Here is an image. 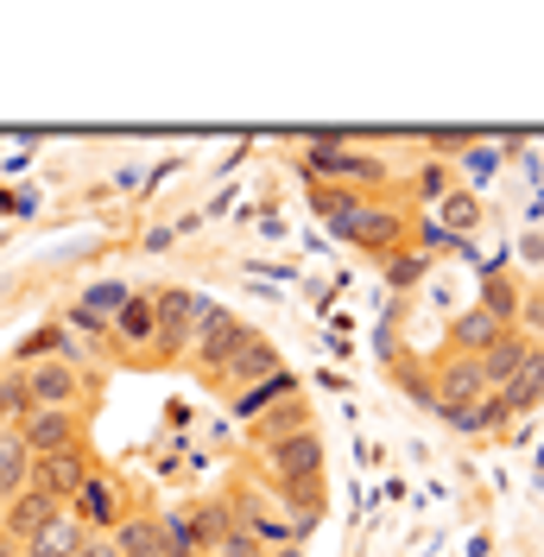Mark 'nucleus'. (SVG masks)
Returning <instances> with one entry per match:
<instances>
[{
  "label": "nucleus",
  "mask_w": 544,
  "mask_h": 557,
  "mask_svg": "<svg viewBox=\"0 0 544 557\" xmlns=\"http://www.w3.org/2000/svg\"><path fill=\"white\" fill-rule=\"evenodd\" d=\"M298 165H305L310 184H348V190H368V197L386 190V159L348 134H310Z\"/></svg>",
  "instance_id": "nucleus-1"
},
{
  "label": "nucleus",
  "mask_w": 544,
  "mask_h": 557,
  "mask_svg": "<svg viewBox=\"0 0 544 557\" xmlns=\"http://www.w3.org/2000/svg\"><path fill=\"white\" fill-rule=\"evenodd\" d=\"M336 235L355 242L361 253H374V260H393V253H406V242H411V215L399 209L393 190H380V197H368L348 222H336Z\"/></svg>",
  "instance_id": "nucleus-2"
},
{
  "label": "nucleus",
  "mask_w": 544,
  "mask_h": 557,
  "mask_svg": "<svg viewBox=\"0 0 544 557\" xmlns=\"http://www.w3.org/2000/svg\"><path fill=\"white\" fill-rule=\"evenodd\" d=\"M222 494H228V513H235V532H240V539H254L260 552L298 545V539H292V520L272 507V494H267V482H260V475H240V482L222 487Z\"/></svg>",
  "instance_id": "nucleus-3"
},
{
  "label": "nucleus",
  "mask_w": 544,
  "mask_h": 557,
  "mask_svg": "<svg viewBox=\"0 0 544 557\" xmlns=\"http://www.w3.org/2000/svg\"><path fill=\"white\" fill-rule=\"evenodd\" d=\"M127 298H134L127 278H89V285L76 292V305H70L58 323H64L70 336H83V343H108V330H114V317H121Z\"/></svg>",
  "instance_id": "nucleus-4"
},
{
  "label": "nucleus",
  "mask_w": 544,
  "mask_h": 557,
  "mask_svg": "<svg viewBox=\"0 0 544 557\" xmlns=\"http://www.w3.org/2000/svg\"><path fill=\"white\" fill-rule=\"evenodd\" d=\"M13 437H20L33 456L89 450V412H51V406H33V412L13 424Z\"/></svg>",
  "instance_id": "nucleus-5"
},
{
  "label": "nucleus",
  "mask_w": 544,
  "mask_h": 557,
  "mask_svg": "<svg viewBox=\"0 0 544 557\" xmlns=\"http://www.w3.org/2000/svg\"><path fill=\"white\" fill-rule=\"evenodd\" d=\"M64 513L83 525V532H114V525L134 513V500H127L121 475H108V469H89V475H83V487H76V500H70Z\"/></svg>",
  "instance_id": "nucleus-6"
},
{
  "label": "nucleus",
  "mask_w": 544,
  "mask_h": 557,
  "mask_svg": "<svg viewBox=\"0 0 544 557\" xmlns=\"http://www.w3.org/2000/svg\"><path fill=\"white\" fill-rule=\"evenodd\" d=\"M247 336H254V330H247V323H240L235 311H228V305H209L203 298V317H197V336H190V355H197V374H215V368H228V355H235L240 343H247Z\"/></svg>",
  "instance_id": "nucleus-7"
},
{
  "label": "nucleus",
  "mask_w": 544,
  "mask_h": 557,
  "mask_svg": "<svg viewBox=\"0 0 544 557\" xmlns=\"http://www.w3.org/2000/svg\"><path fill=\"white\" fill-rule=\"evenodd\" d=\"M159 298V343H152V361H177L190 336H197V317H203V298L184 292V285H152Z\"/></svg>",
  "instance_id": "nucleus-8"
},
{
  "label": "nucleus",
  "mask_w": 544,
  "mask_h": 557,
  "mask_svg": "<svg viewBox=\"0 0 544 557\" xmlns=\"http://www.w3.org/2000/svg\"><path fill=\"white\" fill-rule=\"evenodd\" d=\"M20 374V386H26V399L33 406H51V412H89V386L76 368H64V361H38V368H13Z\"/></svg>",
  "instance_id": "nucleus-9"
},
{
  "label": "nucleus",
  "mask_w": 544,
  "mask_h": 557,
  "mask_svg": "<svg viewBox=\"0 0 544 557\" xmlns=\"http://www.w3.org/2000/svg\"><path fill=\"white\" fill-rule=\"evenodd\" d=\"M260 462H267L260 482H317V475H323V437H317V424H310V431H292V437H279V444H267Z\"/></svg>",
  "instance_id": "nucleus-10"
},
{
  "label": "nucleus",
  "mask_w": 544,
  "mask_h": 557,
  "mask_svg": "<svg viewBox=\"0 0 544 557\" xmlns=\"http://www.w3.org/2000/svg\"><path fill=\"white\" fill-rule=\"evenodd\" d=\"M431 393H437V412H462V406L487 399L494 386H487V368H481V355H443L437 374H431Z\"/></svg>",
  "instance_id": "nucleus-11"
},
{
  "label": "nucleus",
  "mask_w": 544,
  "mask_h": 557,
  "mask_svg": "<svg viewBox=\"0 0 544 557\" xmlns=\"http://www.w3.org/2000/svg\"><path fill=\"white\" fill-rule=\"evenodd\" d=\"M285 361H279V348L267 343V336H247V343L228 355V368H215L209 374V386H222V393H240V386H254V381H267V374H279Z\"/></svg>",
  "instance_id": "nucleus-12"
},
{
  "label": "nucleus",
  "mask_w": 544,
  "mask_h": 557,
  "mask_svg": "<svg viewBox=\"0 0 544 557\" xmlns=\"http://www.w3.org/2000/svg\"><path fill=\"white\" fill-rule=\"evenodd\" d=\"M267 494H272V507L292 520V539H298V545L323 525V475H317V482H267Z\"/></svg>",
  "instance_id": "nucleus-13"
},
{
  "label": "nucleus",
  "mask_w": 544,
  "mask_h": 557,
  "mask_svg": "<svg viewBox=\"0 0 544 557\" xmlns=\"http://www.w3.org/2000/svg\"><path fill=\"white\" fill-rule=\"evenodd\" d=\"M96 462H89V450H64V456H33V487L38 494H51L58 507H70L76 500V487H83V475H89Z\"/></svg>",
  "instance_id": "nucleus-14"
},
{
  "label": "nucleus",
  "mask_w": 544,
  "mask_h": 557,
  "mask_svg": "<svg viewBox=\"0 0 544 557\" xmlns=\"http://www.w3.org/2000/svg\"><path fill=\"white\" fill-rule=\"evenodd\" d=\"M114 348H127V355H152V343H159V298L152 292H134L127 305H121V317H114Z\"/></svg>",
  "instance_id": "nucleus-15"
},
{
  "label": "nucleus",
  "mask_w": 544,
  "mask_h": 557,
  "mask_svg": "<svg viewBox=\"0 0 544 557\" xmlns=\"http://www.w3.org/2000/svg\"><path fill=\"white\" fill-rule=\"evenodd\" d=\"M285 399H298V374H292V368H279V374H267V381L228 393V412H235L240 424H254V418H267L272 406H285Z\"/></svg>",
  "instance_id": "nucleus-16"
},
{
  "label": "nucleus",
  "mask_w": 544,
  "mask_h": 557,
  "mask_svg": "<svg viewBox=\"0 0 544 557\" xmlns=\"http://www.w3.org/2000/svg\"><path fill=\"white\" fill-rule=\"evenodd\" d=\"M108 539H114L121 557H165V532H159V513H152V507H134Z\"/></svg>",
  "instance_id": "nucleus-17"
},
{
  "label": "nucleus",
  "mask_w": 544,
  "mask_h": 557,
  "mask_svg": "<svg viewBox=\"0 0 544 557\" xmlns=\"http://www.w3.org/2000/svg\"><path fill=\"white\" fill-rule=\"evenodd\" d=\"M58 513H64V507H58L51 494L26 487V494H13V500H7V539H13V545H26V539H33L38 525H45V520H58Z\"/></svg>",
  "instance_id": "nucleus-18"
},
{
  "label": "nucleus",
  "mask_w": 544,
  "mask_h": 557,
  "mask_svg": "<svg viewBox=\"0 0 544 557\" xmlns=\"http://www.w3.org/2000/svg\"><path fill=\"white\" fill-rule=\"evenodd\" d=\"M292 431H310V399H305V393H298V399H285V406H272L267 418H254V424H247L254 450H267V444L292 437Z\"/></svg>",
  "instance_id": "nucleus-19"
},
{
  "label": "nucleus",
  "mask_w": 544,
  "mask_h": 557,
  "mask_svg": "<svg viewBox=\"0 0 544 557\" xmlns=\"http://www.w3.org/2000/svg\"><path fill=\"white\" fill-rule=\"evenodd\" d=\"M190 532H197V545L209 552H222L228 539H235V513H228V494H209V500H197L190 507Z\"/></svg>",
  "instance_id": "nucleus-20"
},
{
  "label": "nucleus",
  "mask_w": 544,
  "mask_h": 557,
  "mask_svg": "<svg viewBox=\"0 0 544 557\" xmlns=\"http://www.w3.org/2000/svg\"><path fill=\"white\" fill-rule=\"evenodd\" d=\"M500 336H507V330H500L494 317L481 311V305H469V311L449 323V355H487V348L500 343Z\"/></svg>",
  "instance_id": "nucleus-21"
},
{
  "label": "nucleus",
  "mask_w": 544,
  "mask_h": 557,
  "mask_svg": "<svg viewBox=\"0 0 544 557\" xmlns=\"http://www.w3.org/2000/svg\"><path fill=\"white\" fill-rule=\"evenodd\" d=\"M437 418L449 424V431H462V437H481V431H500V424L512 418V406H507V393L494 386L487 399H475V406H462V412H437Z\"/></svg>",
  "instance_id": "nucleus-22"
},
{
  "label": "nucleus",
  "mask_w": 544,
  "mask_h": 557,
  "mask_svg": "<svg viewBox=\"0 0 544 557\" xmlns=\"http://www.w3.org/2000/svg\"><path fill=\"white\" fill-rule=\"evenodd\" d=\"M532 336H519V330H507V336H500V343L487 348V355H481V368H487V386H507L512 374H519V368H526V361H532Z\"/></svg>",
  "instance_id": "nucleus-23"
},
{
  "label": "nucleus",
  "mask_w": 544,
  "mask_h": 557,
  "mask_svg": "<svg viewBox=\"0 0 544 557\" xmlns=\"http://www.w3.org/2000/svg\"><path fill=\"white\" fill-rule=\"evenodd\" d=\"M76 545H83V525L70 520V513H58V520H45L33 539L20 545V557H76Z\"/></svg>",
  "instance_id": "nucleus-24"
},
{
  "label": "nucleus",
  "mask_w": 544,
  "mask_h": 557,
  "mask_svg": "<svg viewBox=\"0 0 544 557\" xmlns=\"http://www.w3.org/2000/svg\"><path fill=\"white\" fill-rule=\"evenodd\" d=\"M70 348V330L51 317V323H38L33 336H20V348H13V368H38V361H64Z\"/></svg>",
  "instance_id": "nucleus-25"
},
{
  "label": "nucleus",
  "mask_w": 544,
  "mask_h": 557,
  "mask_svg": "<svg viewBox=\"0 0 544 557\" xmlns=\"http://www.w3.org/2000/svg\"><path fill=\"white\" fill-rule=\"evenodd\" d=\"M33 487V450L7 431L0 437V500H13V494H26Z\"/></svg>",
  "instance_id": "nucleus-26"
},
{
  "label": "nucleus",
  "mask_w": 544,
  "mask_h": 557,
  "mask_svg": "<svg viewBox=\"0 0 544 557\" xmlns=\"http://www.w3.org/2000/svg\"><path fill=\"white\" fill-rule=\"evenodd\" d=\"M368 203V190H348V184H310V209L336 228V222H348L355 209Z\"/></svg>",
  "instance_id": "nucleus-27"
},
{
  "label": "nucleus",
  "mask_w": 544,
  "mask_h": 557,
  "mask_svg": "<svg viewBox=\"0 0 544 557\" xmlns=\"http://www.w3.org/2000/svg\"><path fill=\"white\" fill-rule=\"evenodd\" d=\"M481 311L494 317L500 330H519V285L500 278V273H487V278H481Z\"/></svg>",
  "instance_id": "nucleus-28"
},
{
  "label": "nucleus",
  "mask_w": 544,
  "mask_h": 557,
  "mask_svg": "<svg viewBox=\"0 0 544 557\" xmlns=\"http://www.w3.org/2000/svg\"><path fill=\"white\" fill-rule=\"evenodd\" d=\"M437 209H443V228H449L456 242H469V235L481 228V197H475V190H462V184H456Z\"/></svg>",
  "instance_id": "nucleus-29"
},
{
  "label": "nucleus",
  "mask_w": 544,
  "mask_h": 557,
  "mask_svg": "<svg viewBox=\"0 0 544 557\" xmlns=\"http://www.w3.org/2000/svg\"><path fill=\"white\" fill-rule=\"evenodd\" d=\"M449 190H456V172L443 159H418L411 165V203H443Z\"/></svg>",
  "instance_id": "nucleus-30"
},
{
  "label": "nucleus",
  "mask_w": 544,
  "mask_h": 557,
  "mask_svg": "<svg viewBox=\"0 0 544 557\" xmlns=\"http://www.w3.org/2000/svg\"><path fill=\"white\" fill-rule=\"evenodd\" d=\"M500 152H507V146H469V152H462L449 172H462L469 184H487V177L500 172ZM469 184H462V190H469Z\"/></svg>",
  "instance_id": "nucleus-31"
},
{
  "label": "nucleus",
  "mask_w": 544,
  "mask_h": 557,
  "mask_svg": "<svg viewBox=\"0 0 544 557\" xmlns=\"http://www.w3.org/2000/svg\"><path fill=\"white\" fill-rule=\"evenodd\" d=\"M380 267H386V285H393V292H411V285H418V278H424V253H393V260H380Z\"/></svg>",
  "instance_id": "nucleus-32"
},
{
  "label": "nucleus",
  "mask_w": 544,
  "mask_h": 557,
  "mask_svg": "<svg viewBox=\"0 0 544 557\" xmlns=\"http://www.w3.org/2000/svg\"><path fill=\"white\" fill-rule=\"evenodd\" d=\"M26 412H33V399H26V386H20V374L7 368V374H0V418H7V431H13V424H20Z\"/></svg>",
  "instance_id": "nucleus-33"
},
{
  "label": "nucleus",
  "mask_w": 544,
  "mask_h": 557,
  "mask_svg": "<svg viewBox=\"0 0 544 557\" xmlns=\"http://www.w3.org/2000/svg\"><path fill=\"white\" fill-rule=\"evenodd\" d=\"M519 336H544V285L519 292Z\"/></svg>",
  "instance_id": "nucleus-34"
},
{
  "label": "nucleus",
  "mask_w": 544,
  "mask_h": 557,
  "mask_svg": "<svg viewBox=\"0 0 544 557\" xmlns=\"http://www.w3.org/2000/svg\"><path fill=\"white\" fill-rule=\"evenodd\" d=\"M418 242H424V253H469V242H456L443 222H424V228H418Z\"/></svg>",
  "instance_id": "nucleus-35"
},
{
  "label": "nucleus",
  "mask_w": 544,
  "mask_h": 557,
  "mask_svg": "<svg viewBox=\"0 0 544 557\" xmlns=\"http://www.w3.org/2000/svg\"><path fill=\"white\" fill-rule=\"evenodd\" d=\"M76 557H121V552H114V539H108V532H83Z\"/></svg>",
  "instance_id": "nucleus-36"
},
{
  "label": "nucleus",
  "mask_w": 544,
  "mask_h": 557,
  "mask_svg": "<svg viewBox=\"0 0 544 557\" xmlns=\"http://www.w3.org/2000/svg\"><path fill=\"white\" fill-rule=\"evenodd\" d=\"M171 235H177V228H165V222H159V228H146V253H165Z\"/></svg>",
  "instance_id": "nucleus-37"
},
{
  "label": "nucleus",
  "mask_w": 544,
  "mask_h": 557,
  "mask_svg": "<svg viewBox=\"0 0 544 557\" xmlns=\"http://www.w3.org/2000/svg\"><path fill=\"white\" fill-rule=\"evenodd\" d=\"M267 557H310L305 545H279V552H267Z\"/></svg>",
  "instance_id": "nucleus-38"
},
{
  "label": "nucleus",
  "mask_w": 544,
  "mask_h": 557,
  "mask_svg": "<svg viewBox=\"0 0 544 557\" xmlns=\"http://www.w3.org/2000/svg\"><path fill=\"white\" fill-rule=\"evenodd\" d=\"M0 557H20V545H13V539H7V532H0Z\"/></svg>",
  "instance_id": "nucleus-39"
},
{
  "label": "nucleus",
  "mask_w": 544,
  "mask_h": 557,
  "mask_svg": "<svg viewBox=\"0 0 544 557\" xmlns=\"http://www.w3.org/2000/svg\"><path fill=\"white\" fill-rule=\"evenodd\" d=\"M0 532H7V500H0Z\"/></svg>",
  "instance_id": "nucleus-40"
},
{
  "label": "nucleus",
  "mask_w": 544,
  "mask_h": 557,
  "mask_svg": "<svg viewBox=\"0 0 544 557\" xmlns=\"http://www.w3.org/2000/svg\"><path fill=\"white\" fill-rule=\"evenodd\" d=\"M0 437H7V418H0Z\"/></svg>",
  "instance_id": "nucleus-41"
}]
</instances>
